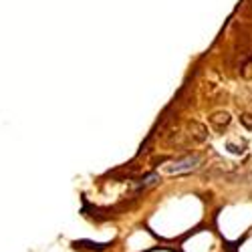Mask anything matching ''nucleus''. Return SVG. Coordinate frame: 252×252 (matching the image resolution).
Instances as JSON below:
<instances>
[{"instance_id": "f257e3e1", "label": "nucleus", "mask_w": 252, "mask_h": 252, "mask_svg": "<svg viewBox=\"0 0 252 252\" xmlns=\"http://www.w3.org/2000/svg\"><path fill=\"white\" fill-rule=\"evenodd\" d=\"M196 166H198V157H188V160L168 164L164 168V171L166 174H184V171H192Z\"/></svg>"}, {"instance_id": "f03ea898", "label": "nucleus", "mask_w": 252, "mask_h": 252, "mask_svg": "<svg viewBox=\"0 0 252 252\" xmlns=\"http://www.w3.org/2000/svg\"><path fill=\"white\" fill-rule=\"evenodd\" d=\"M232 121V117H230V113H226V111H218V113H214L210 117V123L214 125V129H222V127H226L228 123Z\"/></svg>"}, {"instance_id": "7ed1b4c3", "label": "nucleus", "mask_w": 252, "mask_h": 252, "mask_svg": "<svg viewBox=\"0 0 252 252\" xmlns=\"http://www.w3.org/2000/svg\"><path fill=\"white\" fill-rule=\"evenodd\" d=\"M226 148H228L232 153H242V151H244V145H234L232 141H228V143H226Z\"/></svg>"}]
</instances>
